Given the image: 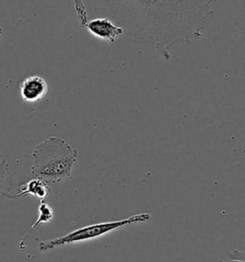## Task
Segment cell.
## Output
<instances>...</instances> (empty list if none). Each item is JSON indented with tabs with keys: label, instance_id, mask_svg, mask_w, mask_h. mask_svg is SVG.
Instances as JSON below:
<instances>
[{
	"label": "cell",
	"instance_id": "cell-5",
	"mask_svg": "<svg viewBox=\"0 0 245 262\" xmlns=\"http://www.w3.org/2000/svg\"><path fill=\"white\" fill-rule=\"evenodd\" d=\"M48 90L45 79L39 75L25 78L19 86V93L24 104L39 103L47 95Z\"/></svg>",
	"mask_w": 245,
	"mask_h": 262
},
{
	"label": "cell",
	"instance_id": "cell-6",
	"mask_svg": "<svg viewBox=\"0 0 245 262\" xmlns=\"http://www.w3.org/2000/svg\"><path fill=\"white\" fill-rule=\"evenodd\" d=\"M51 193V188L47 183L40 179H33L23 184L14 195H11L10 199H18L26 196L38 198L40 201L45 200Z\"/></svg>",
	"mask_w": 245,
	"mask_h": 262
},
{
	"label": "cell",
	"instance_id": "cell-4",
	"mask_svg": "<svg viewBox=\"0 0 245 262\" xmlns=\"http://www.w3.org/2000/svg\"><path fill=\"white\" fill-rule=\"evenodd\" d=\"M84 27L94 38L111 45L125 34L122 27L114 24L108 17H97L87 20Z\"/></svg>",
	"mask_w": 245,
	"mask_h": 262
},
{
	"label": "cell",
	"instance_id": "cell-3",
	"mask_svg": "<svg viewBox=\"0 0 245 262\" xmlns=\"http://www.w3.org/2000/svg\"><path fill=\"white\" fill-rule=\"evenodd\" d=\"M152 218L150 212L136 213L133 215L124 218L122 220L102 222V223L93 224L84 226L83 228L77 229L75 231L69 232L68 234L63 235L58 238L51 240H44L38 244V251L44 253L47 251L53 250L58 247L64 246L68 244H74L79 242H84L88 240H94L101 236L107 234L109 232L117 231L125 227L138 223H144Z\"/></svg>",
	"mask_w": 245,
	"mask_h": 262
},
{
	"label": "cell",
	"instance_id": "cell-11",
	"mask_svg": "<svg viewBox=\"0 0 245 262\" xmlns=\"http://www.w3.org/2000/svg\"><path fill=\"white\" fill-rule=\"evenodd\" d=\"M2 32H3V30H2V27H0V37H1V35H2Z\"/></svg>",
	"mask_w": 245,
	"mask_h": 262
},
{
	"label": "cell",
	"instance_id": "cell-7",
	"mask_svg": "<svg viewBox=\"0 0 245 262\" xmlns=\"http://www.w3.org/2000/svg\"><path fill=\"white\" fill-rule=\"evenodd\" d=\"M55 216V212H54L53 208L51 206H49L45 200L40 201V205L38 207V217L37 221L33 224V226L31 227L30 230L26 232V234L23 236V238L20 241L19 244V248L20 250H24V242L25 239L27 238V236L29 235L31 231L36 230L39 225L41 224H46L51 222L54 219Z\"/></svg>",
	"mask_w": 245,
	"mask_h": 262
},
{
	"label": "cell",
	"instance_id": "cell-1",
	"mask_svg": "<svg viewBox=\"0 0 245 262\" xmlns=\"http://www.w3.org/2000/svg\"><path fill=\"white\" fill-rule=\"evenodd\" d=\"M217 0H100L129 39L168 61L176 47L203 36Z\"/></svg>",
	"mask_w": 245,
	"mask_h": 262
},
{
	"label": "cell",
	"instance_id": "cell-2",
	"mask_svg": "<svg viewBox=\"0 0 245 262\" xmlns=\"http://www.w3.org/2000/svg\"><path fill=\"white\" fill-rule=\"evenodd\" d=\"M32 173L47 184L69 178L78 159V151L59 137H50L38 144L32 153Z\"/></svg>",
	"mask_w": 245,
	"mask_h": 262
},
{
	"label": "cell",
	"instance_id": "cell-10",
	"mask_svg": "<svg viewBox=\"0 0 245 262\" xmlns=\"http://www.w3.org/2000/svg\"><path fill=\"white\" fill-rule=\"evenodd\" d=\"M218 262H245L244 259H233V258H231V260H224V259H222V260H219Z\"/></svg>",
	"mask_w": 245,
	"mask_h": 262
},
{
	"label": "cell",
	"instance_id": "cell-8",
	"mask_svg": "<svg viewBox=\"0 0 245 262\" xmlns=\"http://www.w3.org/2000/svg\"><path fill=\"white\" fill-rule=\"evenodd\" d=\"M13 175L10 171L9 164L6 160L0 162V201L5 198H11L10 191L13 185Z\"/></svg>",
	"mask_w": 245,
	"mask_h": 262
},
{
	"label": "cell",
	"instance_id": "cell-9",
	"mask_svg": "<svg viewBox=\"0 0 245 262\" xmlns=\"http://www.w3.org/2000/svg\"><path fill=\"white\" fill-rule=\"evenodd\" d=\"M73 3H74V8L76 11L78 19L80 20L81 25L84 27V25L87 23L88 18H87V11L85 8L84 1L83 0H73Z\"/></svg>",
	"mask_w": 245,
	"mask_h": 262
}]
</instances>
